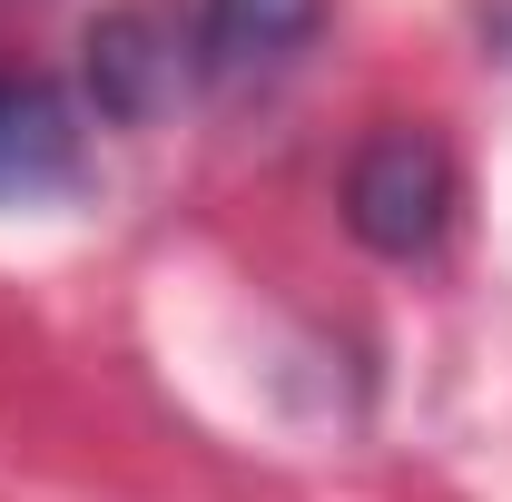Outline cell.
Here are the masks:
<instances>
[{
  "label": "cell",
  "mask_w": 512,
  "mask_h": 502,
  "mask_svg": "<svg viewBox=\"0 0 512 502\" xmlns=\"http://www.w3.org/2000/svg\"><path fill=\"white\" fill-rule=\"evenodd\" d=\"M345 227H355V247L394 256V266L434 256L444 227H453L444 138H434V128H375V138L355 148V168H345Z\"/></svg>",
  "instance_id": "cell-1"
},
{
  "label": "cell",
  "mask_w": 512,
  "mask_h": 502,
  "mask_svg": "<svg viewBox=\"0 0 512 502\" xmlns=\"http://www.w3.org/2000/svg\"><path fill=\"white\" fill-rule=\"evenodd\" d=\"M188 50L178 40V20L158 10V0H119V10H99L89 20V99H99V119L109 128H148L178 89H188Z\"/></svg>",
  "instance_id": "cell-2"
},
{
  "label": "cell",
  "mask_w": 512,
  "mask_h": 502,
  "mask_svg": "<svg viewBox=\"0 0 512 502\" xmlns=\"http://www.w3.org/2000/svg\"><path fill=\"white\" fill-rule=\"evenodd\" d=\"M316 20H325V0H207L197 10V69L247 89V79L296 60L316 40Z\"/></svg>",
  "instance_id": "cell-3"
},
{
  "label": "cell",
  "mask_w": 512,
  "mask_h": 502,
  "mask_svg": "<svg viewBox=\"0 0 512 502\" xmlns=\"http://www.w3.org/2000/svg\"><path fill=\"white\" fill-rule=\"evenodd\" d=\"M79 178V109L50 79H0V207Z\"/></svg>",
  "instance_id": "cell-4"
}]
</instances>
